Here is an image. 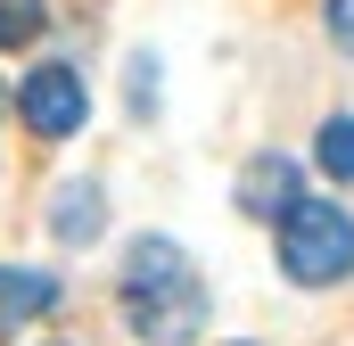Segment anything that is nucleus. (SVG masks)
<instances>
[{"instance_id":"obj_1","label":"nucleus","mask_w":354,"mask_h":346,"mask_svg":"<svg viewBox=\"0 0 354 346\" xmlns=\"http://www.w3.org/2000/svg\"><path fill=\"white\" fill-rule=\"evenodd\" d=\"M124 313H132V330L149 346H189L198 338L206 289H198V272H189V256L174 239H132V256H124Z\"/></svg>"},{"instance_id":"obj_2","label":"nucleus","mask_w":354,"mask_h":346,"mask_svg":"<svg viewBox=\"0 0 354 346\" xmlns=\"http://www.w3.org/2000/svg\"><path fill=\"white\" fill-rule=\"evenodd\" d=\"M280 272H288L297 289H338V280L354 272V223H346V206L297 198V206L280 215Z\"/></svg>"},{"instance_id":"obj_3","label":"nucleus","mask_w":354,"mask_h":346,"mask_svg":"<svg viewBox=\"0 0 354 346\" xmlns=\"http://www.w3.org/2000/svg\"><path fill=\"white\" fill-rule=\"evenodd\" d=\"M17 116H25L41 140H75V132H83V116H91L83 75H75V66H33L25 91H17Z\"/></svg>"},{"instance_id":"obj_4","label":"nucleus","mask_w":354,"mask_h":346,"mask_svg":"<svg viewBox=\"0 0 354 346\" xmlns=\"http://www.w3.org/2000/svg\"><path fill=\"white\" fill-rule=\"evenodd\" d=\"M297 198H305V190H297V165H288V157H256V165L239 173V206L264 215V223H280Z\"/></svg>"},{"instance_id":"obj_5","label":"nucleus","mask_w":354,"mask_h":346,"mask_svg":"<svg viewBox=\"0 0 354 346\" xmlns=\"http://www.w3.org/2000/svg\"><path fill=\"white\" fill-rule=\"evenodd\" d=\"M99 223H107L99 181H66V190H58V206H50V231H58L66 248H83V239H99Z\"/></svg>"},{"instance_id":"obj_6","label":"nucleus","mask_w":354,"mask_h":346,"mask_svg":"<svg viewBox=\"0 0 354 346\" xmlns=\"http://www.w3.org/2000/svg\"><path fill=\"white\" fill-rule=\"evenodd\" d=\"M50 305H58V280L50 272H0V330H17V322H33Z\"/></svg>"},{"instance_id":"obj_7","label":"nucleus","mask_w":354,"mask_h":346,"mask_svg":"<svg viewBox=\"0 0 354 346\" xmlns=\"http://www.w3.org/2000/svg\"><path fill=\"white\" fill-rule=\"evenodd\" d=\"M322 173L330 181H354V116H330L322 124Z\"/></svg>"},{"instance_id":"obj_8","label":"nucleus","mask_w":354,"mask_h":346,"mask_svg":"<svg viewBox=\"0 0 354 346\" xmlns=\"http://www.w3.org/2000/svg\"><path fill=\"white\" fill-rule=\"evenodd\" d=\"M41 17H50L41 0H0V50H25L41 33Z\"/></svg>"},{"instance_id":"obj_9","label":"nucleus","mask_w":354,"mask_h":346,"mask_svg":"<svg viewBox=\"0 0 354 346\" xmlns=\"http://www.w3.org/2000/svg\"><path fill=\"white\" fill-rule=\"evenodd\" d=\"M330 33H338V50L354 58V0H330Z\"/></svg>"}]
</instances>
